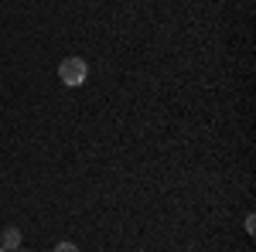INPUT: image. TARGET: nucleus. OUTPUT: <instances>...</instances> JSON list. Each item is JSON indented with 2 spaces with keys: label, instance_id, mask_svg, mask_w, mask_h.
I'll use <instances>...</instances> for the list:
<instances>
[{
  "label": "nucleus",
  "instance_id": "1",
  "mask_svg": "<svg viewBox=\"0 0 256 252\" xmlns=\"http://www.w3.org/2000/svg\"><path fill=\"white\" fill-rule=\"evenodd\" d=\"M86 75H89V65H86V58H79V55H72V58H62L58 65V78L65 82V85H82L86 82Z\"/></svg>",
  "mask_w": 256,
  "mask_h": 252
},
{
  "label": "nucleus",
  "instance_id": "2",
  "mask_svg": "<svg viewBox=\"0 0 256 252\" xmlns=\"http://www.w3.org/2000/svg\"><path fill=\"white\" fill-rule=\"evenodd\" d=\"M18 246H20V232L10 225V229H4V246L0 249L4 252H18Z\"/></svg>",
  "mask_w": 256,
  "mask_h": 252
},
{
  "label": "nucleus",
  "instance_id": "3",
  "mask_svg": "<svg viewBox=\"0 0 256 252\" xmlns=\"http://www.w3.org/2000/svg\"><path fill=\"white\" fill-rule=\"evenodd\" d=\"M55 252H79V246H72V242H58Z\"/></svg>",
  "mask_w": 256,
  "mask_h": 252
},
{
  "label": "nucleus",
  "instance_id": "4",
  "mask_svg": "<svg viewBox=\"0 0 256 252\" xmlns=\"http://www.w3.org/2000/svg\"><path fill=\"white\" fill-rule=\"evenodd\" d=\"M0 252H4V249H0Z\"/></svg>",
  "mask_w": 256,
  "mask_h": 252
},
{
  "label": "nucleus",
  "instance_id": "5",
  "mask_svg": "<svg viewBox=\"0 0 256 252\" xmlns=\"http://www.w3.org/2000/svg\"><path fill=\"white\" fill-rule=\"evenodd\" d=\"M18 252H20V249H18Z\"/></svg>",
  "mask_w": 256,
  "mask_h": 252
}]
</instances>
